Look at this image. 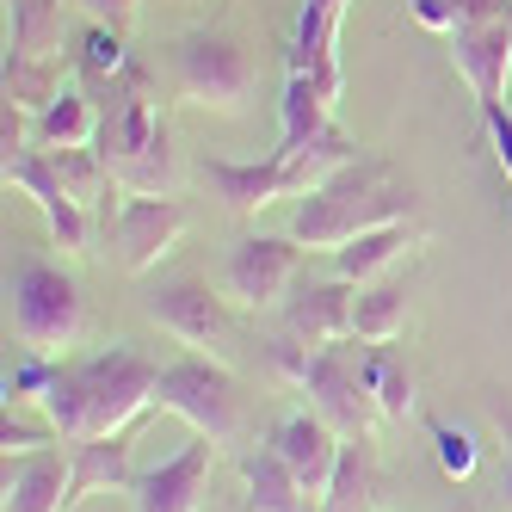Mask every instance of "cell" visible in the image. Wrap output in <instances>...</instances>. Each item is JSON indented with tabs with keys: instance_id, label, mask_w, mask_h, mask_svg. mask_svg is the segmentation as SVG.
<instances>
[{
	"instance_id": "cell-1",
	"label": "cell",
	"mask_w": 512,
	"mask_h": 512,
	"mask_svg": "<svg viewBox=\"0 0 512 512\" xmlns=\"http://www.w3.org/2000/svg\"><path fill=\"white\" fill-rule=\"evenodd\" d=\"M155 383H161V364L149 352H136L130 340H118L75 364H56L38 408H44L50 432H62L68 445H81V438H124L136 426V414L155 408Z\"/></svg>"
},
{
	"instance_id": "cell-2",
	"label": "cell",
	"mask_w": 512,
	"mask_h": 512,
	"mask_svg": "<svg viewBox=\"0 0 512 512\" xmlns=\"http://www.w3.org/2000/svg\"><path fill=\"white\" fill-rule=\"evenodd\" d=\"M408 210H414V192L389 179V161L364 155V161H352L340 179H327L321 192L297 198V216H290V235H297L303 247H327V253H334V247L358 241L364 229L408 223Z\"/></svg>"
},
{
	"instance_id": "cell-3",
	"label": "cell",
	"mask_w": 512,
	"mask_h": 512,
	"mask_svg": "<svg viewBox=\"0 0 512 512\" xmlns=\"http://www.w3.org/2000/svg\"><path fill=\"white\" fill-rule=\"evenodd\" d=\"M7 321L25 352H68L87 334V297L81 284L50 260H13L7 266Z\"/></svg>"
},
{
	"instance_id": "cell-4",
	"label": "cell",
	"mask_w": 512,
	"mask_h": 512,
	"mask_svg": "<svg viewBox=\"0 0 512 512\" xmlns=\"http://www.w3.org/2000/svg\"><path fill=\"white\" fill-rule=\"evenodd\" d=\"M155 408L179 414L198 438H210V445H229L241 432V389L229 377V364H216L210 352H186V358L161 364Z\"/></svg>"
},
{
	"instance_id": "cell-5",
	"label": "cell",
	"mask_w": 512,
	"mask_h": 512,
	"mask_svg": "<svg viewBox=\"0 0 512 512\" xmlns=\"http://www.w3.org/2000/svg\"><path fill=\"white\" fill-rule=\"evenodd\" d=\"M173 75L179 93L204 112H241L253 93V56L229 31H192V38L173 44Z\"/></svg>"
},
{
	"instance_id": "cell-6",
	"label": "cell",
	"mask_w": 512,
	"mask_h": 512,
	"mask_svg": "<svg viewBox=\"0 0 512 512\" xmlns=\"http://www.w3.org/2000/svg\"><path fill=\"white\" fill-rule=\"evenodd\" d=\"M303 395H309V408L321 420H334L346 438H371V426L383 420L377 401H371V383H364V352L352 340H334L309 358Z\"/></svg>"
},
{
	"instance_id": "cell-7",
	"label": "cell",
	"mask_w": 512,
	"mask_h": 512,
	"mask_svg": "<svg viewBox=\"0 0 512 512\" xmlns=\"http://www.w3.org/2000/svg\"><path fill=\"white\" fill-rule=\"evenodd\" d=\"M303 266V241L297 235H241L223 253V297L235 309H278L290 278Z\"/></svg>"
},
{
	"instance_id": "cell-8",
	"label": "cell",
	"mask_w": 512,
	"mask_h": 512,
	"mask_svg": "<svg viewBox=\"0 0 512 512\" xmlns=\"http://www.w3.org/2000/svg\"><path fill=\"white\" fill-rule=\"evenodd\" d=\"M179 235H186V204L179 198H136V192H124V204L112 216V247H118V266L130 278L155 272L179 247Z\"/></svg>"
},
{
	"instance_id": "cell-9",
	"label": "cell",
	"mask_w": 512,
	"mask_h": 512,
	"mask_svg": "<svg viewBox=\"0 0 512 512\" xmlns=\"http://www.w3.org/2000/svg\"><path fill=\"white\" fill-rule=\"evenodd\" d=\"M0 173H7L13 192H25L31 204L44 210V223H50L56 247L87 253V241H93V229H87V204L62 186V173H56V155H50V149H25V155H13V161H0Z\"/></svg>"
},
{
	"instance_id": "cell-10",
	"label": "cell",
	"mask_w": 512,
	"mask_h": 512,
	"mask_svg": "<svg viewBox=\"0 0 512 512\" xmlns=\"http://www.w3.org/2000/svg\"><path fill=\"white\" fill-rule=\"evenodd\" d=\"M266 445L284 457V469L297 475L303 494L321 506L327 488H334V469H340V451H346V432H340L334 420H321L315 408H297V414H284V420L272 426Z\"/></svg>"
},
{
	"instance_id": "cell-11",
	"label": "cell",
	"mask_w": 512,
	"mask_h": 512,
	"mask_svg": "<svg viewBox=\"0 0 512 512\" xmlns=\"http://www.w3.org/2000/svg\"><path fill=\"white\" fill-rule=\"evenodd\" d=\"M229 297H216L210 284L198 278H173V284H155L149 297H142V309H149V321L161 327V334H173L186 352H210V346H223L229 334Z\"/></svg>"
},
{
	"instance_id": "cell-12",
	"label": "cell",
	"mask_w": 512,
	"mask_h": 512,
	"mask_svg": "<svg viewBox=\"0 0 512 512\" xmlns=\"http://www.w3.org/2000/svg\"><path fill=\"white\" fill-rule=\"evenodd\" d=\"M210 463H216V445H210V438H192L186 451H173L155 469H142L136 488H130L136 512H204Z\"/></svg>"
},
{
	"instance_id": "cell-13",
	"label": "cell",
	"mask_w": 512,
	"mask_h": 512,
	"mask_svg": "<svg viewBox=\"0 0 512 512\" xmlns=\"http://www.w3.org/2000/svg\"><path fill=\"white\" fill-rule=\"evenodd\" d=\"M451 62L469 81L475 105H506V81H512V19H488V25H463L451 31Z\"/></svg>"
},
{
	"instance_id": "cell-14",
	"label": "cell",
	"mask_w": 512,
	"mask_h": 512,
	"mask_svg": "<svg viewBox=\"0 0 512 512\" xmlns=\"http://www.w3.org/2000/svg\"><path fill=\"white\" fill-rule=\"evenodd\" d=\"M352 297L358 284L346 278H321V284H303L278 303V327L303 334L309 346H334V340H352Z\"/></svg>"
},
{
	"instance_id": "cell-15",
	"label": "cell",
	"mask_w": 512,
	"mask_h": 512,
	"mask_svg": "<svg viewBox=\"0 0 512 512\" xmlns=\"http://www.w3.org/2000/svg\"><path fill=\"white\" fill-rule=\"evenodd\" d=\"M198 173H204L210 198H223V210H235V216H253V210H266V204L284 198L278 155H266V161H223V155H210Z\"/></svg>"
},
{
	"instance_id": "cell-16",
	"label": "cell",
	"mask_w": 512,
	"mask_h": 512,
	"mask_svg": "<svg viewBox=\"0 0 512 512\" xmlns=\"http://www.w3.org/2000/svg\"><path fill=\"white\" fill-rule=\"evenodd\" d=\"M352 161H364L358 142H352L340 124H327L321 136L303 142V149H284V155H278V167H284V198H309V192H321L327 179H340Z\"/></svg>"
},
{
	"instance_id": "cell-17",
	"label": "cell",
	"mask_w": 512,
	"mask_h": 512,
	"mask_svg": "<svg viewBox=\"0 0 512 512\" xmlns=\"http://www.w3.org/2000/svg\"><path fill=\"white\" fill-rule=\"evenodd\" d=\"M7 512H68V457L56 445L7 457Z\"/></svg>"
},
{
	"instance_id": "cell-18",
	"label": "cell",
	"mask_w": 512,
	"mask_h": 512,
	"mask_svg": "<svg viewBox=\"0 0 512 512\" xmlns=\"http://www.w3.org/2000/svg\"><path fill=\"white\" fill-rule=\"evenodd\" d=\"M105 488H136V469H130V438H81L68 451V512H75L87 494Z\"/></svg>"
},
{
	"instance_id": "cell-19",
	"label": "cell",
	"mask_w": 512,
	"mask_h": 512,
	"mask_svg": "<svg viewBox=\"0 0 512 512\" xmlns=\"http://www.w3.org/2000/svg\"><path fill=\"white\" fill-rule=\"evenodd\" d=\"M414 247H420V229H414V223H383V229H364L358 241L334 247V278H346V284H377L389 266L408 260Z\"/></svg>"
},
{
	"instance_id": "cell-20",
	"label": "cell",
	"mask_w": 512,
	"mask_h": 512,
	"mask_svg": "<svg viewBox=\"0 0 512 512\" xmlns=\"http://www.w3.org/2000/svg\"><path fill=\"white\" fill-rule=\"evenodd\" d=\"M241 506H247V512H321V506L303 494L297 475L284 469V457H278L272 445L241 457Z\"/></svg>"
},
{
	"instance_id": "cell-21",
	"label": "cell",
	"mask_w": 512,
	"mask_h": 512,
	"mask_svg": "<svg viewBox=\"0 0 512 512\" xmlns=\"http://www.w3.org/2000/svg\"><path fill=\"white\" fill-rule=\"evenodd\" d=\"M401 334H408V290L401 284H358L352 297V340L364 346H395Z\"/></svg>"
},
{
	"instance_id": "cell-22",
	"label": "cell",
	"mask_w": 512,
	"mask_h": 512,
	"mask_svg": "<svg viewBox=\"0 0 512 512\" xmlns=\"http://www.w3.org/2000/svg\"><path fill=\"white\" fill-rule=\"evenodd\" d=\"M99 112H93V99L81 93V87H62L38 118H31V130H38V142L44 149H93L99 142Z\"/></svg>"
},
{
	"instance_id": "cell-23",
	"label": "cell",
	"mask_w": 512,
	"mask_h": 512,
	"mask_svg": "<svg viewBox=\"0 0 512 512\" xmlns=\"http://www.w3.org/2000/svg\"><path fill=\"white\" fill-rule=\"evenodd\" d=\"M327 124H334V105L321 99V87H315L309 75H284V99H278V149H272V155L303 149V142L321 136Z\"/></svg>"
},
{
	"instance_id": "cell-24",
	"label": "cell",
	"mask_w": 512,
	"mask_h": 512,
	"mask_svg": "<svg viewBox=\"0 0 512 512\" xmlns=\"http://www.w3.org/2000/svg\"><path fill=\"white\" fill-rule=\"evenodd\" d=\"M68 31V7L62 0H13V25H7V50L25 56H56Z\"/></svg>"
},
{
	"instance_id": "cell-25",
	"label": "cell",
	"mask_w": 512,
	"mask_h": 512,
	"mask_svg": "<svg viewBox=\"0 0 512 512\" xmlns=\"http://www.w3.org/2000/svg\"><path fill=\"white\" fill-rule=\"evenodd\" d=\"M364 506H377V457H371L364 438H346L340 469H334V488H327L321 512H364Z\"/></svg>"
},
{
	"instance_id": "cell-26",
	"label": "cell",
	"mask_w": 512,
	"mask_h": 512,
	"mask_svg": "<svg viewBox=\"0 0 512 512\" xmlns=\"http://www.w3.org/2000/svg\"><path fill=\"white\" fill-rule=\"evenodd\" d=\"M364 383H371V401H377V414L383 420H408L414 414V377H408V364L389 358V352H364Z\"/></svg>"
},
{
	"instance_id": "cell-27",
	"label": "cell",
	"mask_w": 512,
	"mask_h": 512,
	"mask_svg": "<svg viewBox=\"0 0 512 512\" xmlns=\"http://www.w3.org/2000/svg\"><path fill=\"white\" fill-rule=\"evenodd\" d=\"M56 93H62V81H56V56H25V50H7V99H13V105H25V112L38 118Z\"/></svg>"
},
{
	"instance_id": "cell-28",
	"label": "cell",
	"mask_w": 512,
	"mask_h": 512,
	"mask_svg": "<svg viewBox=\"0 0 512 512\" xmlns=\"http://www.w3.org/2000/svg\"><path fill=\"white\" fill-rule=\"evenodd\" d=\"M50 155H56V173H62V186L75 192L87 210L112 198V186H118V179H112V161H105L99 149H50Z\"/></svg>"
},
{
	"instance_id": "cell-29",
	"label": "cell",
	"mask_w": 512,
	"mask_h": 512,
	"mask_svg": "<svg viewBox=\"0 0 512 512\" xmlns=\"http://www.w3.org/2000/svg\"><path fill=\"white\" fill-rule=\"evenodd\" d=\"M81 68L87 75H105V81H124L130 75V50H124V31L118 25H87V38H81Z\"/></svg>"
},
{
	"instance_id": "cell-30",
	"label": "cell",
	"mask_w": 512,
	"mask_h": 512,
	"mask_svg": "<svg viewBox=\"0 0 512 512\" xmlns=\"http://www.w3.org/2000/svg\"><path fill=\"white\" fill-rule=\"evenodd\" d=\"M50 377H56V358H44V352H25L13 371H7V408H19V401H44V389H50Z\"/></svg>"
},
{
	"instance_id": "cell-31",
	"label": "cell",
	"mask_w": 512,
	"mask_h": 512,
	"mask_svg": "<svg viewBox=\"0 0 512 512\" xmlns=\"http://www.w3.org/2000/svg\"><path fill=\"white\" fill-rule=\"evenodd\" d=\"M432 445H438V469H445V475H457V482H463V475L475 469V438H469L463 426H451V420H432Z\"/></svg>"
},
{
	"instance_id": "cell-32",
	"label": "cell",
	"mask_w": 512,
	"mask_h": 512,
	"mask_svg": "<svg viewBox=\"0 0 512 512\" xmlns=\"http://www.w3.org/2000/svg\"><path fill=\"white\" fill-rule=\"evenodd\" d=\"M482 130H488V149H494L506 186H512V112L506 105H482Z\"/></svg>"
},
{
	"instance_id": "cell-33",
	"label": "cell",
	"mask_w": 512,
	"mask_h": 512,
	"mask_svg": "<svg viewBox=\"0 0 512 512\" xmlns=\"http://www.w3.org/2000/svg\"><path fill=\"white\" fill-rule=\"evenodd\" d=\"M44 445H50V432L25 426V420L7 408V420H0V451H7V457H25V451H44Z\"/></svg>"
},
{
	"instance_id": "cell-34",
	"label": "cell",
	"mask_w": 512,
	"mask_h": 512,
	"mask_svg": "<svg viewBox=\"0 0 512 512\" xmlns=\"http://www.w3.org/2000/svg\"><path fill=\"white\" fill-rule=\"evenodd\" d=\"M488 414H494L500 445H506V463H500V494H506V512H512V395H488Z\"/></svg>"
},
{
	"instance_id": "cell-35",
	"label": "cell",
	"mask_w": 512,
	"mask_h": 512,
	"mask_svg": "<svg viewBox=\"0 0 512 512\" xmlns=\"http://www.w3.org/2000/svg\"><path fill=\"white\" fill-rule=\"evenodd\" d=\"M75 7H81L93 25H118V31H124V25L136 19V7H142V0H75Z\"/></svg>"
},
{
	"instance_id": "cell-36",
	"label": "cell",
	"mask_w": 512,
	"mask_h": 512,
	"mask_svg": "<svg viewBox=\"0 0 512 512\" xmlns=\"http://www.w3.org/2000/svg\"><path fill=\"white\" fill-rule=\"evenodd\" d=\"M457 31L463 25H488V19H512V0H451Z\"/></svg>"
},
{
	"instance_id": "cell-37",
	"label": "cell",
	"mask_w": 512,
	"mask_h": 512,
	"mask_svg": "<svg viewBox=\"0 0 512 512\" xmlns=\"http://www.w3.org/2000/svg\"><path fill=\"white\" fill-rule=\"evenodd\" d=\"M414 25H426V31H457L451 0H414Z\"/></svg>"
},
{
	"instance_id": "cell-38",
	"label": "cell",
	"mask_w": 512,
	"mask_h": 512,
	"mask_svg": "<svg viewBox=\"0 0 512 512\" xmlns=\"http://www.w3.org/2000/svg\"><path fill=\"white\" fill-rule=\"evenodd\" d=\"M303 7H321V13H346V0H303Z\"/></svg>"
},
{
	"instance_id": "cell-39",
	"label": "cell",
	"mask_w": 512,
	"mask_h": 512,
	"mask_svg": "<svg viewBox=\"0 0 512 512\" xmlns=\"http://www.w3.org/2000/svg\"><path fill=\"white\" fill-rule=\"evenodd\" d=\"M377 512H383V506H377Z\"/></svg>"
}]
</instances>
